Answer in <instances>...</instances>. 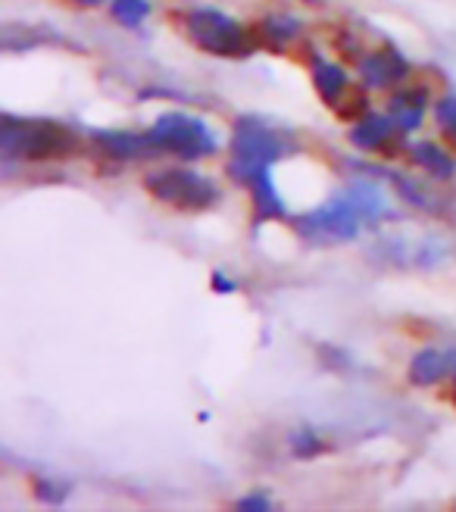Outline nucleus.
Segmentation results:
<instances>
[{
  "mask_svg": "<svg viewBox=\"0 0 456 512\" xmlns=\"http://www.w3.org/2000/svg\"><path fill=\"white\" fill-rule=\"evenodd\" d=\"M291 150H294V141L282 132H275L263 119H241L232 138V160H228V169L247 185L253 175L269 169L275 160L288 157Z\"/></svg>",
  "mask_w": 456,
  "mask_h": 512,
  "instance_id": "2",
  "label": "nucleus"
},
{
  "mask_svg": "<svg viewBox=\"0 0 456 512\" xmlns=\"http://www.w3.org/2000/svg\"><path fill=\"white\" fill-rule=\"evenodd\" d=\"M72 147L75 138L57 122L4 116V125H0V150L7 160H57L72 153Z\"/></svg>",
  "mask_w": 456,
  "mask_h": 512,
  "instance_id": "1",
  "label": "nucleus"
},
{
  "mask_svg": "<svg viewBox=\"0 0 456 512\" xmlns=\"http://www.w3.org/2000/svg\"><path fill=\"white\" fill-rule=\"evenodd\" d=\"M291 450H294L297 456H313V453L322 450V441L316 438L313 431H297L294 438H291Z\"/></svg>",
  "mask_w": 456,
  "mask_h": 512,
  "instance_id": "18",
  "label": "nucleus"
},
{
  "mask_svg": "<svg viewBox=\"0 0 456 512\" xmlns=\"http://www.w3.org/2000/svg\"><path fill=\"white\" fill-rule=\"evenodd\" d=\"M185 32L200 50L216 57H247L253 50L250 32L219 10H191L185 16Z\"/></svg>",
  "mask_w": 456,
  "mask_h": 512,
  "instance_id": "3",
  "label": "nucleus"
},
{
  "mask_svg": "<svg viewBox=\"0 0 456 512\" xmlns=\"http://www.w3.org/2000/svg\"><path fill=\"white\" fill-rule=\"evenodd\" d=\"M150 138L157 141L160 150H169L182 160H204L210 153H216L219 141L213 135V128L188 113H166L157 119Z\"/></svg>",
  "mask_w": 456,
  "mask_h": 512,
  "instance_id": "4",
  "label": "nucleus"
},
{
  "mask_svg": "<svg viewBox=\"0 0 456 512\" xmlns=\"http://www.w3.org/2000/svg\"><path fill=\"white\" fill-rule=\"evenodd\" d=\"M300 35V25L288 16H272L260 25V38L269 41V47H285Z\"/></svg>",
  "mask_w": 456,
  "mask_h": 512,
  "instance_id": "16",
  "label": "nucleus"
},
{
  "mask_svg": "<svg viewBox=\"0 0 456 512\" xmlns=\"http://www.w3.org/2000/svg\"><path fill=\"white\" fill-rule=\"evenodd\" d=\"M347 197H350V203L357 207V213L366 222H382V219L391 216V207H388L385 194L378 191L375 185H369V182H357V185L347 191Z\"/></svg>",
  "mask_w": 456,
  "mask_h": 512,
  "instance_id": "13",
  "label": "nucleus"
},
{
  "mask_svg": "<svg viewBox=\"0 0 456 512\" xmlns=\"http://www.w3.org/2000/svg\"><path fill=\"white\" fill-rule=\"evenodd\" d=\"M238 506H241V509H269L272 503H269L266 497H244Z\"/></svg>",
  "mask_w": 456,
  "mask_h": 512,
  "instance_id": "20",
  "label": "nucleus"
},
{
  "mask_svg": "<svg viewBox=\"0 0 456 512\" xmlns=\"http://www.w3.org/2000/svg\"><path fill=\"white\" fill-rule=\"evenodd\" d=\"M144 185L157 200L169 203L175 210H185V213H200L219 200V188L210 182V178L188 172V169H160L154 175H147Z\"/></svg>",
  "mask_w": 456,
  "mask_h": 512,
  "instance_id": "5",
  "label": "nucleus"
},
{
  "mask_svg": "<svg viewBox=\"0 0 456 512\" xmlns=\"http://www.w3.org/2000/svg\"><path fill=\"white\" fill-rule=\"evenodd\" d=\"M363 69V79L369 88H391V85H400L403 82V75H407V60H403L400 50L394 47H385V50H378V54L366 57L360 63Z\"/></svg>",
  "mask_w": 456,
  "mask_h": 512,
  "instance_id": "7",
  "label": "nucleus"
},
{
  "mask_svg": "<svg viewBox=\"0 0 456 512\" xmlns=\"http://www.w3.org/2000/svg\"><path fill=\"white\" fill-rule=\"evenodd\" d=\"M453 356L450 353H441V350H422L416 353V360L410 363V381L419 384V388H425V384H435L441 378L450 375L453 369Z\"/></svg>",
  "mask_w": 456,
  "mask_h": 512,
  "instance_id": "11",
  "label": "nucleus"
},
{
  "mask_svg": "<svg viewBox=\"0 0 456 512\" xmlns=\"http://www.w3.org/2000/svg\"><path fill=\"white\" fill-rule=\"evenodd\" d=\"M360 213L350 203V197H335L328 200L325 207L300 216L297 219V232L300 238H307L310 244H344L350 238H357L360 232Z\"/></svg>",
  "mask_w": 456,
  "mask_h": 512,
  "instance_id": "6",
  "label": "nucleus"
},
{
  "mask_svg": "<svg viewBox=\"0 0 456 512\" xmlns=\"http://www.w3.org/2000/svg\"><path fill=\"white\" fill-rule=\"evenodd\" d=\"M425 116V91H403L394 97V122L400 125V132H413L419 128Z\"/></svg>",
  "mask_w": 456,
  "mask_h": 512,
  "instance_id": "14",
  "label": "nucleus"
},
{
  "mask_svg": "<svg viewBox=\"0 0 456 512\" xmlns=\"http://www.w3.org/2000/svg\"><path fill=\"white\" fill-rule=\"evenodd\" d=\"M113 16L125 29H138V25L150 16L147 0H113Z\"/></svg>",
  "mask_w": 456,
  "mask_h": 512,
  "instance_id": "17",
  "label": "nucleus"
},
{
  "mask_svg": "<svg viewBox=\"0 0 456 512\" xmlns=\"http://www.w3.org/2000/svg\"><path fill=\"white\" fill-rule=\"evenodd\" d=\"M313 82H316V91L325 104H332L335 110L341 107V97L347 94L350 82H347V72L335 63L328 60H316L313 63Z\"/></svg>",
  "mask_w": 456,
  "mask_h": 512,
  "instance_id": "10",
  "label": "nucleus"
},
{
  "mask_svg": "<svg viewBox=\"0 0 456 512\" xmlns=\"http://www.w3.org/2000/svg\"><path fill=\"white\" fill-rule=\"evenodd\" d=\"M438 122L447 135L456 138V97H444L441 104H438Z\"/></svg>",
  "mask_w": 456,
  "mask_h": 512,
  "instance_id": "19",
  "label": "nucleus"
},
{
  "mask_svg": "<svg viewBox=\"0 0 456 512\" xmlns=\"http://www.w3.org/2000/svg\"><path fill=\"white\" fill-rule=\"evenodd\" d=\"M413 160L425 169V172H432L435 178H450L453 175V157L447 150H441L438 144H425V141H419L416 147H413Z\"/></svg>",
  "mask_w": 456,
  "mask_h": 512,
  "instance_id": "15",
  "label": "nucleus"
},
{
  "mask_svg": "<svg viewBox=\"0 0 456 512\" xmlns=\"http://www.w3.org/2000/svg\"><path fill=\"white\" fill-rule=\"evenodd\" d=\"M247 188H250V194H253V210H257V222L275 219V216H282V213H285V203H282V197H278V191H275V185H272L269 169H263V172L253 175L250 182H247Z\"/></svg>",
  "mask_w": 456,
  "mask_h": 512,
  "instance_id": "12",
  "label": "nucleus"
},
{
  "mask_svg": "<svg viewBox=\"0 0 456 512\" xmlns=\"http://www.w3.org/2000/svg\"><path fill=\"white\" fill-rule=\"evenodd\" d=\"M82 7H100V4H107V0H79Z\"/></svg>",
  "mask_w": 456,
  "mask_h": 512,
  "instance_id": "21",
  "label": "nucleus"
},
{
  "mask_svg": "<svg viewBox=\"0 0 456 512\" xmlns=\"http://www.w3.org/2000/svg\"><path fill=\"white\" fill-rule=\"evenodd\" d=\"M397 122L385 119V116H363L357 125L350 128V141L360 150H372V153H385L394 141H397Z\"/></svg>",
  "mask_w": 456,
  "mask_h": 512,
  "instance_id": "8",
  "label": "nucleus"
},
{
  "mask_svg": "<svg viewBox=\"0 0 456 512\" xmlns=\"http://www.w3.org/2000/svg\"><path fill=\"white\" fill-rule=\"evenodd\" d=\"M97 144L104 147L113 160H138V157H147L150 150H160L150 135H132V132H97Z\"/></svg>",
  "mask_w": 456,
  "mask_h": 512,
  "instance_id": "9",
  "label": "nucleus"
}]
</instances>
